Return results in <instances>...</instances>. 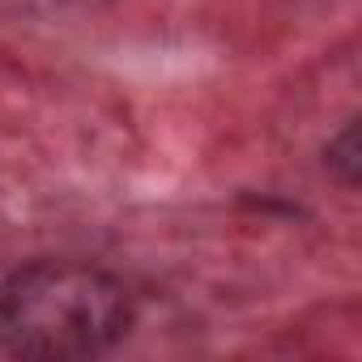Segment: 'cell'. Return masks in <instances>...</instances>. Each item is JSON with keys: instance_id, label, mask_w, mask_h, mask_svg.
Instances as JSON below:
<instances>
[{"instance_id": "obj_1", "label": "cell", "mask_w": 362, "mask_h": 362, "mask_svg": "<svg viewBox=\"0 0 362 362\" xmlns=\"http://www.w3.org/2000/svg\"><path fill=\"white\" fill-rule=\"evenodd\" d=\"M132 320L128 290L77 260H35L0 277V354L13 358H94Z\"/></svg>"}, {"instance_id": "obj_2", "label": "cell", "mask_w": 362, "mask_h": 362, "mask_svg": "<svg viewBox=\"0 0 362 362\" xmlns=\"http://www.w3.org/2000/svg\"><path fill=\"white\" fill-rule=\"evenodd\" d=\"M328 166L341 175V184H358V128L345 124V132L328 145Z\"/></svg>"}]
</instances>
